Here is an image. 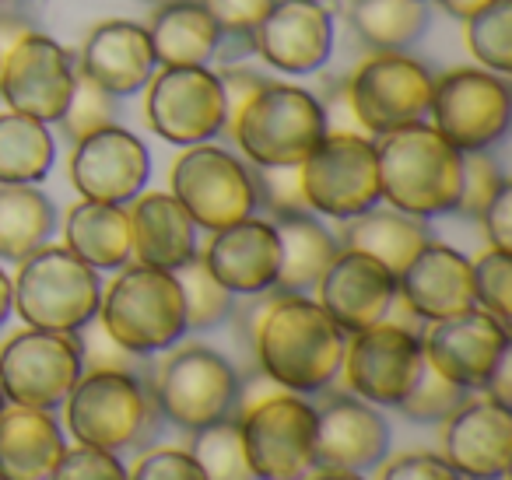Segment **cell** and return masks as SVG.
Returning <instances> with one entry per match:
<instances>
[{
	"label": "cell",
	"mask_w": 512,
	"mask_h": 480,
	"mask_svg": "<svg viewBox=\"0 0 512 480\" xmlns=\"http://www.w3.org/2000/svg\"><path fill=\"white\" fill-rule=\"evenodd\" d=\"M256 365L278 389L323 393L341 375L348 333L320 309L316 298L274 291L260 302L249 323Z\"/></svg>",
	"instance_id": "cell-1"
},
{
	"label": "cell",
	"mask_w": 512,
	"mask_h": 480,
	"mask_svg": "<svg viewBox=\"0 0 512 480\" xmlns=\"http://www.w3.org/2000/svg\"><path fill=\"white\" fill-rule=\"evenodd\" d=\"M379 193L393 211L411 218L453 214L463 179V151H456L432 123H407L376 144Z\"/></svg>",
	"instance_id": "cell-2"
},
{
	"label": "cell",
	"mask_w": 512,
	"mask_h": 480,
	"mask_svg": "<svg viewBox=\"0 0 512 480\" xmlns=\"http://www.w3.org/2000/svg\"><path fill=\"white\" fill-rule=\"evenodd\" d=\"M64 414L74 442L106 452L141 449L162 417L151 389L127 368H85L64 400Z\"/></svg>",
	"instance_id": "cell-3"
},
{
	"label": "cell",
	"mask_w": 512,
	"mask_h": 480,
	"mask_svg": "<svg viewBox=\"0 0 512 480\" xmlns=\"http://www.w3.org/2000/svg\"><path fill=\"white\" fill-rule=\"evenodd\" d=\"M99 326L134 358H151L176 347L186 333L183 291L176 274L144 263H127L99 298Z\"/></svg>",
	"instance_id": "cell-4"
},
{
	"label": "cell",
	"mask_w": 512,
	"mask_h": 480,
	"mask_svg": "<svg viewBox=\"0 0 512 480\" xmlns=\"http://www.w3.org/2000/svg\"><path fill=\"white\" fill-rule=\"evenodd\" d=\"M228 134L256 169H292L327 134V113L306 88L267 81L228 123Z\"/></svg>",
	"instance_id": "cell-5"
},
{
	"label": "cell",
	"mask_w": 512,
	"mask_h": 480,
	"mask_svg": "<svg viewBox=\"0 0 512 480\" xmlns=\"http://www.w3.org/2000/svg\"><path fill=\"white\" fill-rule=\"evenodd\" d=\"M11 288V309L36 330L81 333L99 316V270L81 263L67 246H43L25 256Z\"/></svg>",
	"instance_id": "cell-6"
},
{
	"label": "cell",
	"mask_w": 512,
	"mask_h": 480,
	"mask_svg": "<svg viewBox=\"0 0 512 480\" xmlns=\"http://www.w3.org/2000/svg\"><path fill=\"white\" fill-rule=\"evenodd\" d=\"M158 414L183 431L211 428L235 417L242 400V382L232 361L204 344H186L165 354L151 379Z\"/></svg>",
	"instance_id": "cell-7"
},
{
	"label": "cell",
	"mask_w": 512,
	"mask_h": 480,
	"mask_svg": "<svg viewBox=\"0 0 512 480\" xmlns=\"http://www.w3.org/2000/svg\"><path fill=\"white\" fill-rule=\"evenodd\" d=\"M239 435L256 480H302L316 466V407L299 393H271L249 403Z\"/></svg>",
	"instance_id": "cell-8"
},
{
	"label": "cell",
	"mask_w": 512,
	"mask_h": 480,
	"mask_svg": "<svg viewBox=\"0 0 512 480\" xmlns=\"http://www.w3.org/2000/svg\"><path fill=\"white\" fill-rule=\"evenodd\" d=\"M85 347L78 333H53L25 326L0 347V393L8 403L57 410L85 372Z\"/></svg>",
	"instance_id": "cell-9"
},
{
	"label": "cell",
	"mask_w": 512,
	"mask_h": 480,
	"mask_svg": "<svg viewBox=\"0 0 512 480\" xmlns=\"http://www.w3.org/2000/svg\"><path fill=\"white\" fill-rule=\"evenodd\" d=\"M432 127L453 144L456 151H488L509 130L512 95L505 78L484 67H456L435 78L432 88Z\"/></svg>",
	"instance_id": "cell-10"
},
{
	"label": "cell",
	"mask_w": 512,
	"mask_h": 480,
	"mask_svg": "<svg viewBox=\"0 0 512 480\" xmlns=\"http://www.w3.org/2000/svg\"><path fill=\"white\" fill-rule=\"evenodd\" d=\"M302 193L313 214L348 221L383 200L379 193L376 144L362 134H323L299 165Z\"/></svg>",
	"instance_id": "cell-11"
},
{
	"label": "cell",
	"mask_w": 512,
	"mask_h": 480,
	"mask_svg": "<svg viewBox=\"0 0 512 480\" xmlns=\"http://www.w3.org/2000/svg\"><path fill=\"white\" fill-rule=\"evenodd\" d=\"M169 183L179 207L190 214L193 225L207 228V232H221V228L256 214L253 172L214 144L186 148L172 165Z\"/></svg>",
	"instance_id": "cell-12"
},
{
	"label": "cell",
	"mask_w": 512,
	"mask_h": 480,
	"mask_svg": "<svg viewBox=\"0 0 512 480\" xmlns=\"http://www.w3.org/2000/svg\"><path fill=\"white\" fill-rule=\"evenodd\" d=\"M144 88V120L162 141L193 148L225 130V92L207 67H162Z\"/></svg>",
	"instance_id": "cell-13"
},
{
	"label": "cell",
	"mask_w": 512,
	"mask_h": 480,
	"mask_svg": "<svg viewBox=\"0 0 512 480\" xmlns=\"http://www.w3.org/2000/svg\"><path fill=\"white\" fill-rule=\"evenodd\" d=\"M435 78L428 67L404 53H372L348 81V102L369 134H390L407 123H421L432 106Z\"/></svg>",
	"instance_id": "cell-14"
},
{
	"label": "cell",
	"mask_w": 512,
	"mask_h": 480,
	"mask_svg": "<svg viewBox=\"0 0 512 480\" xmlns=\"http://www.w3.org/2000/svg\"><path fill=\"white\" fill-rule=\"evenodd\" d=\"M421 368H425L421 340L404 323L383 319L369 330L351 333L344 344V382L358 400L372 407H397L418 382Z\"/></svg>",
	"instance_id": "cell-15"
},
{
	"label": "cell",
	"mask_w": 512,
	"mask_h": 480,
	"mask_svg": "<svg viewBox=\"0 0 512 480\" xmlns=\"http://www.w3.org/2000/svg\"><path fill=\"white\" fill-rule=\"evenodd\" d=\"M418 340L425 365L467 393L488 386L491 372L512 347L509 326L498 323L491 312L477 309V305L449 319L428 323Z\"/></svg>",
	"instance_id": "cell-16"
},
{
	"label": "cell",
	"mask_w": 512,
	"mask_h": 480,
	"mask_svg": "<svg viewBox=\"0 0 512 480\" xmlns=\"http://www.w3.org/2000/svg\"><path fill=\"white\" fill-rule=\"evenodd\" d=\"M74 88V64L64 46L50 36L29 32L11 50L0 53V99L11 113L32 116L39 123H57Z\"/></svg>",
	"instance_id": "cell-17"
},
{
	"label": "cell",
	"mask_w": 512,
	"mask_h": 480,
	"mask_svg": "<svg viewBox=\"0 0 512 480\" xmlns=\"http://www.w3.org/2000/svg\"><path fill=\"white\" fill-rule=\"evenodd\" d=\"M148 176H151L148 148L130 130H123L120 123L74 141L71 183L81 193V200L127 207L148 186Z\"/></svg>",
	"instance_id": "cell-18"
},
{
	"label": "cell",
	"mask_w": 512,
	"mask_h": 480,
	"mask_svg": "<svg viewBox=\"0 0 512 480\" xmlns=\"http://www.w3.org/2000/svg\"><path fill=\"white\" fill-rule=\"evenodd\" d=\"M249 46L281 74H313L334 50V18L320 0H274L249 32Z\"/></svg>",
	"instance_id": "cell-19"
},
{
	"label": "cell",
	"mask_w": 512,
	"mask_h": 480,
	"mask_svg": "<svg viewBox=\"0 0 512 480\" xmlns=\"http://www.w3.org/2000/svg\"><path fill=\"white\" fill-rule=\"evenodd\" d=\"M316 302L337 323V330L362 333L383 323L397 302V277L358 249H337L316 284Z\"/></svg>",
	"instance_id": "cell-20"
},
{
	"label": "cell",
	"mask_w": 512,
	"mask_h": 480,
	"mask_svg": "<svg viewBox=\"0 0 512 480\" xmlns=\"http://www.w3.org/2000/svg\"><path fill=\"white\" fill-rule=\"evenodd\" d=\"M442 459L463 480H505L512 463L509 407L477 396L463 400L442 421Z\"/></svg>",
	"instance_id": "cell-21"
},
{
	"label": "cell",
	"mask_w": 512,
	"mask_h": 480,
	"mask_svg": "<svg viewBox=\"0 0 512 480\" xmlns=\"http://www.w3.org/2000/svg\"><path fill=\"white\" fill-rule=\"evenodd\" d=\"M390 452V424L358 396H330L316 407V466L365 473Z\"/></svg>",
	"instance_id": "cell-22"
},
{
	"label": "cell",
	"mask_w": 512,
	"mask_h": 480,
	"mask_svg": "<svg viewBox=\"0 0 512 480\" xmlns=\"http://www.w3.org/2000/svg\"><path fill=\"white\" fill-rule=\"evenodd\" d=\"M200 260L232 295H267L278 284L281 270V242L274 232V221L253 214V218L221 228L211 235Z\"/></svg>",
	"instance_id": "cell-23"
},
{
	"label": "cell",
	"mask_w": 512,
	"mask_h": 480,
	"mask_svg": "<svg viewBox=\"0 0 512 480\" xmlns=\"http://www.w3.org/2000/svg\"><path fill=\"white\" fill-rule=\"evenodd\" d=\"M397 302H404L407 312L421 323H435V319L474 309L470 260L453 246L428 239L397 274Z\"/></svg>",
	"instance_id": "cell-24"
},
{
	"label": "cell",
	"mask_w": 512,
	"mask_h": 480,
	"mask_svg": "<svg viewBox=\"0 0 512 480\" xmlns=\"http://www.w3.org/2000/svg\"><path fill=\"white\" fill-rule=\"evenodd\" d=\"M155 50H151L148 29L137 22H120L109 18L99 22L88 32L85 46H81V74L106 88L109 95L123 99V95L141 92L155 74Z\"/></svg>",
	"instance_id": "cell-25"
},
{
	"label": "cell",
	"mask_w": 512,
	"mask_h": 480,
	"mask_svg": "<svg viewBox=\"0 0 512 480\" xmlns=\"http://www.w3.org/2000/svg\"><path fill=\"white\" fill-rule=\"evenodd\" d=\"M127 218L134 260L144 267L172 274L197 256V225L172 193H137Z\"/></svg>",
	"instance_id": "cell-26"
},
{
	"label": "cell",
	"mask_w": 512,
	"mask_h": 480,
	"mask_svg": "<svg viewBox=\"0 0 512 480\" xmlns=\"http://www.w3.org/2000/svg\"><path fill=\"white\" fill-rule=\"evenodd\" d=\"M67 442L50 410L4 403L0 410V480H50Z\"/></svg>",
	"instance_id": "cell-27"
},
{
	"label": "cell",
	"mask_w": 512,
	"mask_h": 480,
	"mask_svg": "<svg viewBox=\"0 0 512 480\" xmlns=\"http://www.w3.org/2000/svg\"><path fill=\"white\" fill-rule=\"evenodd\" d=\"M428 239L432 235H428L425 218H411V214L393 211V207H386V211L369 207V211L341 221L337 249H358V253L379 260L397 277Z\"/></svg>",
	"instance_id": "cell-28"
},
{
	"label": "cell",
	"mask_w": 512,
	"mask_h": 480,
	"mask_svg": "<svg viewBox=\"0 0 512 480\" xmlns=\"http://www.w3.org/2000/svg\"><path fill=\"white\" fill-rule=\"evenodd\" d=\"M64 246L92 270H120L134 260L130 246V218L120 204L81 200L67 211Z\"/></svg>",
	"instance_id": "cell-29"
},
{
	"label": "cell",
	"mask_w": 512,
	"mask_h": 480,
	"mask_svg": "<svg viewBox=\"0 0 512 480\" xmlns=\"http://www.w3.org/2000/svg\"><path fill=\"white\" fill-rule=\"evenodd\" d=\"M144 29H148L158 67H207L221 39L218 25L200 8V0L165 4Z\"/></svg>",
	"instance_id": "cell-30"
},
{
	"label": "cell",
	"mask_w": 512,
	"mask_h": 480,
	"mask_svg": "<svg viewBox=\"0 0 512 480\" xmlns=\"http://www.w3.org/2000/svg\"><path fill=\"white\" fill-rule=\"evenodd\" d=\"M274 232L281 242V270L274 291L285 295H306L320 284L323 270L330 267L337 253V239L316 221L313 211L281 214L274 218Z\"/></svg>",
	"instance_id": "cell-31"
},
{
	"label": "cell",
	"mask_w": 512,
	"mask_h": 480,
	"mask_svg": "<svg viewBox=\"0 0 512 480\" xmlns=\"http://www.w3.org/2000/svg\"><path fill=\"white\" fill-rule=\"evenodd\" d=\"M57 211L36 186H0V260L22 263L50 242Z\"/></svg>",
	"instance_id": "cell-32"
},
{
	"label": "cell",
	"mask_w": 512,
	"mask_h": 480,
	"mask_svg": "<svg viewBox=\"0 0 512 480\" xmlns=\"http://www.w3.org/2000/svg\"><path fill=\"white\" fill-rule=\"evenodd\" d=\"M57 144L46 123L22 113H0V186H36L50 176Z\"/></svg>",
	"instance_id": "cell-33"
},
{
	"label": "cell",
	"mask_w": 512,
	"mask_h": 480,
	"mask_svg": "<svg viewBox=\"0 0 512 480\" xmlns=\"http://www.w3.org/2000/svg\"><path fill=\"white\" fill-rule=\"evenodd\" d=\"M351 25L376 53H404L428 29L425 0H355Z\"/></svg>",
	"instance_id": "cell-34"
},
{
	"label": "cell",
	"mask_w": 512,
	"mask_h": 480,
	"mask_svg": "<svg viewBox=\"0 0 512 480\" xmlns=\"http://www.w3.org/2000/svg\"><path fill=\"white\" fill-rule=\"evenodd\" d=\"M183 291V312H186V330H214L235 312V295L218 284V277L207 270L200 253L179 270H172Z\"/></svg>",
	"instance_id": "cell-35"
},
{
	"label": "cell",
	"mask_w": 512,
	"mask_h": 480,
	"mask_svg": "<svg viewBox=\"0 0 512 480\" xmlns=\"http://www.w3.org/2000/svg\"><path fill=\"white\" fill-rule=\"evenodd\" d=\"M467 50L484 71L512 74V0H491L488 8L467 18Z\"/></svg>",
	"instance_id": "cell-36"
},
{
	"label": "cell",
	"mask_w": 512,
	"mask_h": 480,
	"mask_svg": "<svg viewBox=\"0 0 512 480\" xmlns=\"http://www.w3.org/2000/svg\"><path fill=\"white\" fill-rule=\"evenodd\" d=\"M190 456L200 463L207 480H256L253 466L246 459V449H242L239 421L235 417L193 431Z\"/></svg>",
	"instance_id": "cell-37"
},
{
	"label": "cell",
	"mask_w": 512,
	"mask_h": 480,
	"mask_svg": "<svg viewBox=\"0 0 512 480\" xmlns=\"http://www.w3.org/2000/svg\"><path fill=\"white\" fill-rule=\"evenodd\" d=\"M470 288L474 305L498 319L512 323V253L502 249H484L477 260H470Z\"/></svg>",
	"instance_id": "cell-38"
},
{
	"label": "cell",
	"mask_w": 512,
	"mask_h": 480,
	"mask_svg": "<svg viewBox=\"0 0 512 480\" xmlns=\"http://www.w3.org/2000/svg\"><path fill=\"white\" fill-rule=\"evenodd\" d=\"M57 123L71 141H81V137L95 134V130H102V127H113L116 95H109L106 88H99L88 74L74 71L71 99H67V109Z\"/></svg>",
	"instance_id": "cell-39"
},
{
	"label": "cell",
	"mask_w": 512,
	"mask_h": 480,
	"mask_svg": "<svg viewBox=\"0 0 512 480\" xmlns=\"http://www.w3.org/2000/svg\"><path fill=\"white\" fill-rule=\"evenodd\" d=\"M463 400H467V389L453 386V382L442 379L439 372H432V368L425 365L418 382L411 386V393L397 403V410L418 424H435V421H446Z\"/></svg>",
	"instance_id": "cell-40"
},
{
	"label": "cell",
	"mask_w": 512,
	"mask_h": 480,
	"mask_svg": "<svg viewBox=\"0 0 512 480\" xmlns=\"http://www.w3.org/2000/svg\"><path fill=\"white\" fill-rule=\"evenodd\" d=\"M505 176L498 169V162L488 151H470L463 155V179H460V197H456V214L463 218H481L484 207L491 204L498 190H502Z\"/></svg>",
	"instance_id": "cell-41"
},
{
	"label": "cell",
	"mask_w": 512,
	"mask_h": 480,
	"mask_svg": "<svg viewBox=\"0 0 512 480\" xmlns=\"http://www.w3.org/2000/svg\"><path fill=\"white\" fill-rule=\"evenodd\" d=\"M253 186H256V207L271 211L274 218L309 211L306 193H302L299 165H292V169H256L253 165Z\"/></svg>",
	"instance_id": "cell-42"
},
{
	"label": "cell",
	"mask_w": 512,
	"mask_h": 480,
	"mask_svg": "<svg viewBox=\"0 0 512 480\" xmlns=\"http://www.w3.org/2000/svg\"><path fill=\"white\" fill-rule=\"evenodd\" d=\"M50 480H130V477L116 452L92 449V445H74V449H64L60 463L53 466Z\"/></svg>",
	"instance_id": "cell-43"
},
{
	"label": "cell",
	"mask_w": 512,
	"mask_h": 480,
	"mask_svg": "<svg viewBox=\"0 0 512 480\" xmlns=\"http://www.w3.org/2000/svg\"><path fill=\"white\" fill-rule=\"evenodd\" d=\"M130 480H207L200 463L186 449H151L137 459Z\"/></svg>",
	"instance_id": "cell-44"
},
{
	"label": "cell",
	"mask_w": 512,
	"mask_h": 480,
	"mask_svg": "<svg viewBox=\"0 0 512 480\" xmlns=\"http://www.w3.org/2000/svg\"><path fill=\"white\" fill-rule=\"evenodd\" d=\"M274 0H200L221 36H249L260 18L271 11Z\"/></svg>",
	"instance_id": "cell-45"
},
{
	"label": "cell",
	"mask_w": 512,
	"mask_h": 480,
	"mask_svg": "<svg viewBox=\"0 0 512 480\" xmlns=\"http://www.w3.org/2000/svg\"><path fill=\"white\" fill-rule=\"evenodd\" d=\"M379 480H463L453 466L435 452H404L379 470Z\"/></svg>",
	"instance_id": "cell-46"
},
{
	"label": "cell",
	"mask_w": 512,
	"mask_h": 480,
	"mask_svg": "<svg viewBox=\"0 0 512 480\" xmlns=\"http://www.w3.org/2000/svg\"><path fill=\"white\" fill-rule=\"evenodd\" d=\"M481 225H484V235H488L491 249L512 253V183L509 179H505L502 190L491 197V204L484 207Z\"/></svg>",
	"instance_id": "cell-47"
},
{
	"label": "cell",
	"mask_w": 512,
	"mask_h": 480,
	"mask_svg": "<svg viewBox=\"0 0 512 480\" xmlns=\"http://www.w3.org/2000/svg\"><path fill=\"white\" fill-rule=\"evenodd\" d=\"M218 81H221V92H225V127L235 120V113H239L242 106H246L249 99H253L260 88L267 85L264 78L256 71H246V67L232 64L225 67V71H218Z\"/></svg>",
	"instance_id": "cell-48"
},
{
	"label": "cell",
	"mask_w": 512,
	"mask_h": 480,
	"mask_svg": "<svg viewBox=\"0 0 512 480\" xmlns=\"http://www.w3.org/2000/svg\"><path fill=\"white\" fill-rule=\"evenodd\" d=\"M484 396L495 403H502V407H512V358L505 354L502 361H498V368L491 372L488 386H484Z\"/></svg>",
	"instance_id": "cell-49"
},
{
	"label": "cell",
	"mask_w": 512,
	"mask_h": 480,
	"mask_svg": "<svg viewBox=\"0 0 512 480\" xmlns=\"http://www.w3.org/2000/svg\"><path fill=\"white\" fill-rule=\"evenodd\" d=\"M32 32L29 22H22V18H11V15H0V53L11 50V46L18 43V39H25Z\"/></svg>",
	"instance_id": "cell-50"
},
{
	"label": "cell",
	"mask_w": 512,
	"mask_h": 480,
	"mask_svg": "<svg viewBox=\"0 0 512 480\" xmlns=\"http://www.w3.org/2000/svg\"><path fill=\"white\" fill-rule=\"evenodd\" d=\"M442 4V11L446 15H453V18H460V22H467L470 15H477L481 8H488L491 0H439Z\"/></svg>",
	"instance_id": "cell-51"
},
{
	"label": "cell",
	"mask_w": 512,
	"mask_h": 480,
	"mask_svg": "<svg viewBox=\"0 0 512 480\" xmlns=\"http://www.w3.org/2000/svg\"><path fill=\"white\" fill-rule=\"evenodd\" d=\"M11 298H15V288H11L8 270L0 267V326L8 323V316H11Z\"/></svg>",
	"instance_id": "cell-52"
},
{
	"label": "cell",
	"mask_w": 512,
	"mask_h": 480,
	"mask_svg": "<svg viewBox=\"0 0 512 480\" xmlns=\"http://www.w3.org/2000/svg\"><path fill=\"white\" fill-rule=\"evenodd\" d=\"M302 480H365L362 473H344V470H320V466H313V470L306 473Z\"/></svg>",
	"instance_id": "cell-53"
},
{
	"label": "cell",
	"mask_w": 512,
	"mask_h": 480,
	"mask_svg": "<svg viewBox=\"0 0 512 480\" xmlns=\"http://www.w3.org/2000/svg\"><path fill=\"white\" fill-rule=\"evenodd\" d=\"M148 4H155V8H165V4H176V0H148Z\"/></svg>",
	"instance_id": "cell-54"
},
{
	"label": "cell",
	"mask_w": 512,
	"mask_h": 480,
	"mask_svg": "<svg viewBox=\"0 0 512 480\" xmlns=\"http://www.w3.org/2000/svg\"><path fill=\"white\" fill-rule=\"evenodd\" d=\"M4 403H8V400H4V393H0V410H4Z\"/></svg>",
	"instance_id": "cell-55"
}]
</instances>
